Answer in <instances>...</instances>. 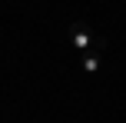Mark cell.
<instances>
[{"label": "cell", "mask_w": 126, "mask_h": 123, "mask_svg": "<svg viewBox=\"0 0 126 123\" xmlns=\"http://www.w3.org/2000/svg\"><path fill=\"white\" fill-rule=\"evenodd\" d=\"M80 63H83V73H90V77H93V73H100V50H86Z\"/></svg>", "instance_id": "obj_2"}, {"label": "cell", "mask_w": 126, "mask_h": 123, "mask_svg": "<svg viewBox=\"0 0 126 123\" xmlns=\"http://www.w3.org/2000/svg\"><path fill=\"white\" fill-rule=\"evenodd\" d=\"M70 43H73V50L86 53V50H103V47H106V40L96 37V33L90 30L83 20H76V23H70Z\"/></svg>", "instance_id": "obj_1"}]
</instances>
